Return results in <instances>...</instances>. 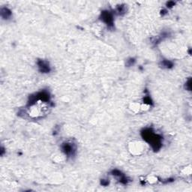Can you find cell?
Listing matches in <instances>:
<instances>
[{
  "label": "cell",
  "instance_id": "obj_1",
  "mask_svg": "<svg viewBox=\"0 0 192 192\" xmlns=\"http://www.w3.org/2000/svg\"><path fill=\"white\" fill-rule=\"evenodd\" d=\"M143 137L146 141H147L149 144H150L155 150L158 149L162 145V137L158 135H155L152 131V130L146 129L144 132H142Z\"/></svg>",
  "mask_w": 192,
  "mask_h": 192
},
{
  "label": "cell",
  "instance_id": "obj_2",
  "mask_svg": "<svg viewBox=\"0 0 192 192\" xmlns=\"http://www.w3.org/2000/svg\"><path fill=\"white\" fill-rule=\"evenodd\" d=\"M62 150L67 155H73L74 152L75 151V148L74 147V145L72 144H64L62 146Z\"/></svg>",
  "mask_w": 192,
  "mask_h": 192
},
{
  "label": "cell",
  "instance_id": "obj_3",
  "mask_svg": "<svg viewBox=\"0 0 192 192\" xmlns=\"http://www.w3.org/2000/svg\"><path fill=\"white\" fill-rule=\"evenodd\" d=\"M102 21L107 23V24L111 25L113 23V15L110 11L102 12Z\"/></svg>",
  "mask_w": 192,
  "mask_h": 192
},
{
  "label": "cell",
  "instance_id": "obj_4",
  "mask_svg": "<svg viewBox=\"0 0 192 192\" xmlns=\"http://www.w3.org/2000/svg\"><path fill=\"white\" fill-rule=\"evenodd\" d=\"M39 69L43 73H47V72L50 71V66H49L48 63L44 61H40L39 62Z\"/></svg>",
  "mask_w": 192,
  "mask_h": 192
}]
</instances>
